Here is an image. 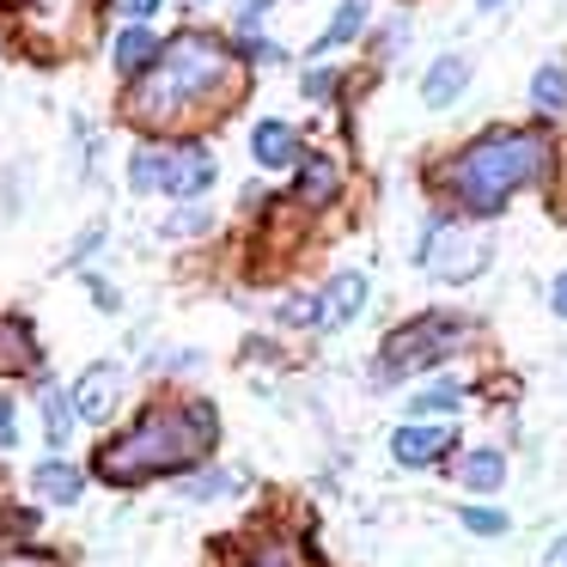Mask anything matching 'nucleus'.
Here are the masks:
<instances>
[{
    "label": "nucleus",
    "instance_id": "6e6552de",
    "mask_svg": "<svg viewBox=\"0 0 567 567\" xmlns=\"http://www.w3.org/2000/svg\"><path fill=\"white\" fill-rule=\"evenodd\" d=\"M445 452H452V427H445V421H427V427L409 421V427L391 433V457L403 470H421V464H433V457H445Z\"/></svg>",
    "mask_w": 567,
    "mask_h": 567
},
{
    "label": "nucleus",
    "instance_id": "7ed1b4c3",
    "mask_svg": "<svg viewBox=\"0 0 567 567\" xmlns=\"http://www.w3.org/2000/svg\"><path fill=\"white\" fill-rule=\"evenodd\" d=\"M543 165H549V141L537 128H501V135H482L445 165V189H452L457 208L470 214H501L506 196L525 184H537Z\"/></svg>",
    "mask_w": 567,
    "mask_h": 567
},
{
    "label": "nucleus",
    "instance_id": "6ab92c4d",
    "mask_svg": "<svg viewBox=\"0 0 567 567\" xmlns=\"http://www.w3.org/2000/svg\"><path fill=\"white\" fill-rule=\"evenodd\" d=\"M306 202H330L336 196V165L330 159H306V184H299Z\"/></svg>",
    "mask_w": 567,
    "mask_h": 567
},
{
    "label": "nucleus",
    "instance_id": "423d86ee",
    "mask_svg": "<svg viewBox=\"0 0 567 567\" xmlns=\"http://www.w3.org/2000/svg\"><path fill=\"white\" fill-rule=\"evenodd\" d=\"M488 233L482 226H452V220H427V233H421L415 257L421 269L433 275V281H470V275H482V262H488Z\"/></svg>",
    "mask_w": 567,
    "mask_h": 567
},
{
    "label": "nucleus",
    "instance_id": "a211bd4d",
    "mask_svg": "<svg viewBox=\"0 0 567 567\" xmlns=\"http://www.w3.org/2000/svg\"><path fill=\"white\" fill-rule=\"evenodd\" d=\"M360 19H367V0H342V13L330 19V31L318 38V50H336V43L360 38Z\"/></svg>",
    "mask_w": 567,
    "mask_h": 567
},
{
    "label": "nucleus",
    "instance_id": "cd10ccee",
    "mask_svg": "<svg viewBox=\"0 0 567 567\" xmlns=\"http://www.w3.org/2000/svg\"><path fill=\"white\" fill-rule=\"evenodd\" d=\"M549 306H555V311H561V318H567V269L555 275V287H549Z\"/></svg>",
    "mask_w": 567,
    "mask_h": 567
},
{
    "label": "nucleus",
    "instance_id": "39448f33",
    "mask_svg": "<svg viewBox=\"0 0 567 567\" xmlns=\"http://www.w3.org/2000/svg\"><path fill=\"white\" fill-rule=\"evenodd\" d=\"M128 184L135 189H165V196H202L214 184V153L184 141V147H141L128 159Z\"/></svg>",
    "mask_w": 567,
    "mask_h": 567
},
{
    "label": "nucleus",
    "instance_id": "dca6fc26",
    "mask_svg": "<svg viewBox=\"0 0 567 567\" xmlns=\"http://www.w3.org/2000/svg\"><path fill=\"white\" fill-rule=\"evenodd\" d=\"M530 99H537V111H567V68H537Z\"/></svg>",
    "mask_w": 567,
    "mask_h": 567
},
{
    "label": "nucleus",
    "instance_id": "0eeeda50",
    "mask_svg": "<svg viewBox=\"0 0 567 567\" xmlns=\"http://www.w3.org/2000/svg\"><path fill=\"white\" fill-rule=\"evenodd\" d=\"M116 403H123V367L99 360V367H86L74 379V415L80 421H111Z\"/></svg>",
    "mask_w": 567,
    "mask_h": 567
},
{
    "label": "nucleus",
    "instance_id": "7c9ffc66",
    "mask_svg": "<svg viewBox=\"0 0 567 567\" xmlns=\"http://www.w3.org/2000/svg\"><path fill=\"white\" fill-rule=\"evenodd\" d=\"M476 7H501V0H476Z\"/></svg>",
    "mask_w": 567,
    "mask_h": 567
},
{
    "label": "nucleus",
    "instance_id": "5701e85b",
    "mask_svg": "<svg viewBox=\"0 0 567 567\" xmlns=\"http://www.w3.org/2000/svg\"><path fill=\"white\" fill-rule=\"evenodd\" d=\"M464 530H476V537H501L506 513H494V506H464Z\"/></svg>",
    "mask_w": 567,
    "mask_h": 567
},
{
    "label": "nucleus",
    "instance_id": "a878e982",
    "mask_svg": "<svg viewBox=\"0 0 567 567\" xmlns=\"http://www.w3.org/2000/svg\"><path fill=\"white\" fill-rule=\"evenodd\" d=\"M0 567H62V561H50V555H0Z\"/></svg>",
    "mask_w": 567,
    "mask_h": 567
},
{
    "label": "nucleus",
    "instance_id": "b1692460",
    "mask_svg": "<svg viewBox=\"0 0 567 567\" xmlns=\"http://www.w3.org/2000/svg\"><path fill=\"white\" fill-rule=\"evenodd\" d=\"M336 80H342L336 68H311V74H306V99H336Z\"/></svg>",
    "mask_w": 567,
    "mask_h": 567
},
{
    "label": "nucleus",
    "instance_id": "412c9836",
    "mask_svg": "<svg viewBox=\"0 0 567 567\" xmlns=\"http://www.w3.org/2000/svg\"><path fill=\"white\" fill-rule=\"evenodd\" d=\"M457 384H427V391H415L409 396V409H415V415H433V409H457Z\"/></svg>",
    "mask_w": 567,
    "mask_h": 567
},
{
    "label": "nucleus",
    "instance_id": "393cba45",
    "mask_svg": "<svg viewBox=\"0 0 567 567\" xmlns=\"http://www.w3.org/2000/svg\"><path fill=\"white\" fill-rule=\"evenodd\" d=\"M269 7H275V0H245V7H238V25L250 31V25H257V19H262V13H269Z\"/></svg>",
    "mask_w": 567,
    "mask_h": 567
},
{
    "label": "nucleus",
    "instance_id": "9d476101",
    "mask_svg": "<svg viewBox=\"0 0 567 567\" xmlns=\"http://www.w3.org/2000/svg\"><path fill=\"white\" fill-rule=\"evenodd\" d=\"M464 86H470V62L464 55H440V62L427 68V80H421V104H427V111H445Z\"/></svg>",
    "mask_w": 567,
    "mask_h": 567
},
{
    "label": "nucleus",
    "instance_id": "4be33fe9",
    "mask_svg": "<svg viewBox=\"0 0 567 567\" xmlns=\"http://www.w3.org/2000/svg\"><path fill=\"white\" fill-rule=\"evenodd\" d=\"M250 567H311V561H306V549H299V543H262Z\"/></svg>",
    "mask_w": 567,
    "mask_h": 567
},
{
    "label": "nucleus",
    "instance_id": "f8f14e48",
    "mask_svg": "<svg viewBox=\"0 0 567 567\" xmlns=\"http://www.w3.org/2000/svg\"><path fill=\"white\" fill-rule=\"evenodd\" d=\"M38 367V342H31V330L19 318H7L0 323V379L7 372H31Z\"/></svg>",
    "mask_w": 567,
    "mask_h": 567
},
{
    "label": "nucleus",
    "instance_id": "1a4fd4ad",
    "mask_svg": "<svg viewBox=\"0 0 567 567\" xmlns=\"http://www.w3.org/2000/svg\"><path fill=\"white\" fill-rule=\"evenodd\" d=\"M360 306H367V275L342 269L330 287H323V299H318V330H342V323H354Z\"/></svg>",
    "mask_w": 567,
    "mask_h": 567
},
{
    "label": "nucleus",
    "instance_id": "2eb2a0df",
    "mask_svg": "<svg viewBox=\"0 0 567 567\" xmlns=\"http://www.w3.org/2000/svg\"><path fill=\"white\" fill-rule=\"evenodd\" d=\"M457 476H464V488H476V494H494V488L506 482V457H501V452H470Z\"/></svg>",
    "mask_w": 567,
    "mask_h": 567
},
{
    "label": "nucleus",
    "instance_id": "c85d7f7f",
    "mask_svg": "<svg viewBox=\"0 0 567 567\" xmlns=\"http://www.w3.org/2000/svg\"><path fill=\"white\" fill-rule=\"evenodd\" d=\"M543 567H567V537L549 543V555H543Z\"/></svg>",
    "mask_w": 567,
    "mask_h": 567
},
{
    "label": "nucleus",
    "instance_id": "aec40b11",
    "mask_svg": "<svg viewBox=\"0 0 567 567\" xmlns=\"http://www.w3.org/2000/svg\"><path fill=\"white\" fill-rule=\"evenodd\" d=\"M238 488H245V476H226V470H214V476L184 482V494H189V501H214V494H238Z\"/></svg>",
    "mask_w": 567,
    "mask_h": 567
},
{
    "label": "nucleus",
    "instance_id": "ddd939ff",
    "mask_svg": "<svg viewBox=\"0 0 567 567\" xmlns=\"http://www.w3.org/2000/svg\"><path fill=\"white\" fill-rule=\"evenodd\" d=\"M31 482H38V494H43V501H80V488H86V476H80V470L74 464H62V457H50V464H38V476H31Z\"/></svg>",
    "mask_w": 567,
    "mask_h": 567
},
{
    "label": "nucleus",
    "instance_id": "f257e3e1",
    "mask_svg": "<svg viewBox=\"0 0 567 567\" xmlns=\"http://www.w3.org/2000/svg\"><path fill=\"white\" fill-rule=\"evenodd\" d=\"M233 80L238 62L220 38L208 31H184L159 50V62L141 74V86L128 92V116L141 128H165V123H184V116H202L208 104L233 99Z\"/></svg>",
    "mask_w": 567,
    "mask_h": 567
},
{
    "label": "nucleus",
    "instance_id": "bb28decb",
    "mask_svg": "<svg viewBox=\"0 0 567 567\" xmlns=\"http://www.w3.org/2000/svg\"><path fill=\"white\" fill-rule=\"evenodd\" d=\"M19 427H13V403H0V445H13Z\"/></svg>",
    "mask_w": 567,
    "mask_h": 567
},
{
    "label": "nucleus",
    "instance_id": "f03ea898",
    "mask_svg": "<svg viewBox=\"0 0 567 567\" xmlns=\"http://www.w3.org/2000/svg\"><path fill=\"white\" fill-rule=\"evenodd\" d=\"M214 440H220V427H214L208 403L153 409V415H141L135 427L116 433L99 452V476L104 482H147V476H159V470H184V464H196V457H208Z\"/></svg>",
    "mask_w": 567,
    "mask_h": 567
},
{
    "label": "nucleus",
    "instance_id": "4468645a",
    "mask_svg": "<svg viewBox=\"0 0 567 567\" xmlns=\"http://www.w3.org/2000/svg\"><path fill=\"white\" fill-rule=\"evenodd\" d=\"M153 62H159V43H153V31L128 25L123 38H116V74H147Z\"/></svg>",
    "mask_w": 567,
    "mask_h": 567
},
{
    "label": "nucleus",
    "instance_id": "c756f323",
    "mask_svg": "<svg viewBox=\"0 0 567 567\" xmlns=\"http://www.w3.org/2000/svg\"><path fill=\"white\" fill-rule=\"evenodd\" d=\"M153 7H159V0H123V13H128V19H147Z\"/></svg>",
    "mask_w": 567,
    "mask_h": 567
},
{
    "label": "nucleus",
    "instance_id": "9b49d317",
    "mask_svg": "<svg viewBox=\"0 0 567 567\" xmlns=\"http://www.w3.org/2000/svg\"><path fill=\"white\" fill-rule=\"evenodd\" d=\"M250 153H257V165H293L299 159V135L287 123H257V135H250Z\"/></svg>",
    "mask_w": 567,
    "mask_h": 567
},
{
    "label": "nucleus",
    "instance_id": "f3484780",
    "mask_svg": "<svg viewBox=\"0 0 567 567\" xmlns=\"http://www.w3.org/2000/svg\"><path fill=\"white\" fill-rule=\"evenodd\" d=\"M43 433H50V445H68V433H74V403L62 391H43Z\"/></svg>",
    "mask_w": 567,
    "mask_h": 567
},
{
    "label": "nucleus",
    "instance_id": "20e7f679",
    "mask_svg": "<svg viewBox=\"0 0 567 567\" xmlns=\"http://www.w3.org/2000/svg\"><path fill=\"white\" fill-rule=\"evenodd\" d=\"M464 336H470L464 318H415V323H403V330L384 336V348H379V384H391V379H403V372H415V367H433V360L457 354Z\"/></svg>",
    "mask_w": 567,
    "mask_h": 567
}]
</instances>
